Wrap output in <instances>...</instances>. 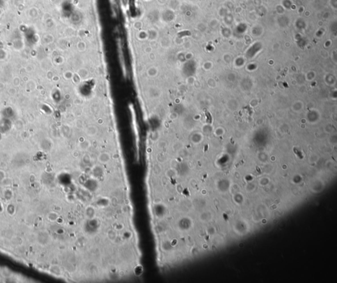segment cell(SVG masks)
I'll return each instance as SVG.
<instances>
[{
    "label": "cell",
    "mask_w": 337,
    "mask_h": 283,
    "mask_svg": "<svg viewBox=\"0 0 337 283\" xmlns=\"http://www.w3.org/2000/svg\"><path fill=\"white\" fill-rule=\"evenodd\" d=\"M177 117V113H175V112H172L170 113V115H169V118H170L171 120H175L176 118Z\"/></svg>",
    "instance_id": "4"
},
{
    "label": "cell",
    "mask_w": 337,
    "mask_h": 283,
    "mask_svg": "<svg viewBox=\"0 0 337 283\" xmlns=\"http://www.w3.org/2000/svg\"><path fill=\"white\" fill-rule=\"evenodd\" d=\"M86 133L88 136H95L98 133V128L95 125H90L86 129Z\"/></svg>",
    "instance_id": "1"
},
{
    "label": "cell",
    "mask_w": 337,
    "mask_h": 283,
    "mask_svg": "<svg viewBox=\"0 0 337 283\" xmlns=\"http://www.w3.org/2000/svg\"><path fill=\"white\" fill-rule=\"evenodd\" d=\"M111 156L109 153H101L98 156L99 161L102 163H107L110 160Z\"/></svg>",
    "instance_id": "2"
},
{
    "label": "cell",
    "mask_w": 337,
    "mask_h": 283,
    "mask_svg": "<svg viewBox=\"0 0 337 283\" xmlns=\"http://www.w3.org/2000/svg\"><path fill=\"white\" fill-rule=\"evenodd\" d=\"M148 75L149 76L154 77L156 76L157 73H158V71H157V70L156 69H150L148 71Z\"/></svg>",
    "instance_id": "3"
}]
</instances>
